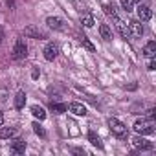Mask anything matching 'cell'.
I'll return each instance as SVG.
<instances>
[{
  "label": "cell",
  "instance_id": "23",
  "mask_svg": "<svg viewBox=\"0 0 156 156\" xmlns=\"http://www.w3.org/2000/svg\"><path fill=\"white\" fill-rule=\"evenodd\" d=\"M31 127H33V132H35L37 136H41V138H46V130H44V129H42V127H41V125H39L37 121H35V123H33Z\"/></svg>",
  "mask_w": 156,
  "mask_h": 156
},
{
  "label": "cell",
  "instance_id": "10",
  "mask_svg": "<svg viewBox=\"0 0 156 156\" xmlns=\"http://www.w3.org/2000/svg\"><path fill=\"white\" fill-rule=\"evenodd\" d=\"M46 24H48V28H51V30H62V28H64V22H62V19H59V17H48V19H46Z\"/></svg>",
  "mask_w": 156,
  "mask_h": 156
},
{
  "label": "cell",
  "instance_id": "15",
  "mask_svg": "<svg viewBox=\"0 0 156 156\" xmlns=\"http://www.w3.org/2000/svg\"><path fill=\"white\" fill-rule=\"evenodd\" d=\"M24 105H26V92L20 90V92H17V96H15V108L20 110V108H24Z\"/></svg>",
  "mask_w": 156,
  "mask_h": 156
},
{
  "label": "cell",
  "instance_id": "2",
  "mask_svg": "<svg viewBox=\"0 0 156 156\" xmlns=\"http://www.w3.org/2000/svg\"><path fill=\"white\" fill-rule=\"evenodd\" d=\"M134 130L141 136H149V134H154V125L152 121H147V119H136Z\"/></svg>",
  "mask_w": 156,
  "mask_h": 156
},
{
  "label": "cell",
  "instance_id": "16",
  "mask_svg": "<svg viewBox=\"0 0 156 156\" xmlns=\"http://www.w3.org/2000/svg\"><path fill=\"white\" fill-rule=\"evenodd\" d=\"M99 35H101L103 41H110V39H112V30H110V26H108V24H101V26H99Z\"/></svg>",
  "mask_w": 156,
  "mask_h": 156
},
{
  "label": "cell",
  "instance_id": "6",
  "mask_svg": "<svg viewBox=\"0 0 156 156\" xmlns=\"http://www.w3.org/2000/svg\"><path fill=\"white\" fill-rule=\"evenodd\" d=\"M132 145H134L138 151H151V149H152V143L147 141L143 136H136V138L132 140Z\"/></svg>",
  "mask_w": 156,
  "mask_h": 156
},
{
  "label": "cell",
  "instance_id": "8",
  "mask_svg": "<svg viewBox=\"0 0 156 156\" xmlns=\"http://www.w3.org/2000/svg\"><path fill=\"white\" fill-rule=\"evenodd\" d=\"M68 110H70V112H73L75 116H87V107H85V105H81V103H77V101L70 103V105H68Z\"/></svg>",
  "mask_w": 156,
  "mask_h": 156
},
{
  "label": "cell",
  "instance_id": "9",
  "mask_svg": "<svg viewBox=\"0 0 156 156\" xmlns=\"http://www.w3.org/2000/svg\"><path fill=\"white\" fill-rule=\"evenodd\" d=\"M138 17H140V20H141V22L151 20V19H152V11H151V8H149V6H141V4H140V8H138Z\"/></svg>",
  "mask_w": 156,
  "mask_h": 156
},
{
  "label": "cell",
  "instance_id": "3",
  "mask_svg": "<svg viewBox=\"0 0 156 156\" xmlns=\"http://www.w3.org/2000/svg\"><path fill=\"white\" fill-rule=\"evenodd\" d=\"M28 55V46L22 39H17L15 46H13V59H24Z\"/></svg>",
  "mask_w": 156,
  "mask_h": 156
},
{
  "label": "cell",
  "instance_id": "19",
  "mask_svg": "<svg viewBox=\"0 0 156 156\" xmlns=\"http://www.w3.org/2000/svg\"><path fill=\"white\" fill-rule=\"evenodd\" d=\"M66 108H68V107H66L64 103H53V101H51V105H50V110L55 112V114H64Z\"/></svg>",
  "mask_w": 156,
  "mask_h": 156
},
{
  "label": "cell",
  "instance_id": "12",
  "mask_svg": "<svg viewBox=\"0 0 156 156\" xmlns=\"http://www.w3.org/2000/svg\"><path fill=\"white\" fill-rule=\"evenodd\" d=\"M129 28H130V33H132V35H136V37H141V35H143L141 20H132V22H129Z\"/></svg>",
  "mask_w": 156,
  "mask_h": 156
},
{
  "label": "cell",
  "instance_id": "11",
  "mask_svg": "<svg viewBox=\"0 0 156 156\" xmlns=\"http://www.w3.org/2000/svg\"><path fill=\"white\" fill-rule=\"evenodd\" d=\"M26 151V141L24 140H15L11 141V152L13 154H24Z\"/></svg>",
  "mask_w": 156,
  "mask_h": 156
},
{
  "label": "cell",
  "instance_id": "20",
  "mask_svg": "<svg viewBox=\"0 0 156 156\" xmlns=\"http://www.w3.org/2000/svg\"><path fill=\"white\" fill-rule=\"evenodd\" d=\"M103 11H105V15H108V17H112V19L118 17V11H116V8H114L112 4H103Z\"/></svg>",
  "mask_w": 156,
  "mask_h": 156
},
{
  "label": "cell",
  "instance_id": "30",
  "mask_svg": "<svg viewBox=\"0 0 156 156\" xmlns=\"http://www.w3.org/2000/svg\"><path fill=\"white\" fill-rule=\"evenodd\" d=\"M2 123H4V114L0 112V125H2Z\"/></svg>",
  "mask_w": 156,
  "mask_h": 156
},
{
  "label": "cell",
  "instance_id": "17",
  "mask_svg": "<svg viewBox=\"0 0 156 156\" xmlns=\"http://www.w3.org/2000/svg\"><path fill=\"white\" fill-rule=\"evenodd\" d=\"M31 114H33L39 121L46 119V112H44V108H42V107H39V105H33V107H31Z\"/></svg>",
  "mask_w": 156,
  "mask_h": 156
},
{
  "label": "cell",
  "instance_id": "18",
  "mask_svg": "<svg viewBox=\"0 0 156 156\" xmlns=\"http://www.w3.org/2000/svg\"><path fill=\"white\" fill-rule=\"evenodd\" d=\"M88 141H90L94 147H98V149H103V141H101V138H99L96 132H92V130L88 132Z\"/></svg>",
  "mask_w": 156,
  "mask_h": 156
},
{
  "label": "cell",
  "instance_id": "13",
  "mask_svg": "<svg viewBox=\"0 0 156 156\" xmlns=\"http://www.w3.org/2000/svg\"><path fill=\"white\" fill-rule=\"evenodd\" d=\"M141 53H143L145 57H149V59L154 57V55H156V42H154V41H149V42L143 46V51H141Z\"/></svg>",
  "mask_w": 156,
  "mask_h": 156
},
{
  "label": "cell",
  "instance_id": "22",
  "mask_svg": "<svg viewBox=\"0 0 156 156\" xmlns=\"http://www.w3.org/2000/svg\"><path fill=\"white\" fill-rule=\"evenodd\" d=\"M81 44H83L88 51H96V46L90 42V39H88V37H81Z\"/></svg>",
  "mask_w": 156,
  "mask_h": 156
},
{
  "label": "cell",
  "instance_id": "14",
  "mask_svg": "<svg viewBox=\"0 0 156 156\" xmlns=\"http://www.w3.org/2000/svg\"><path fill=\"white\" fill-rule=\"evenodd\" d=\"M17 134V127H0V138L2 140H9Z\"/></svg>",
  "mask_w": 156,
  "mask_h": 156
},
{
  "label": "cell",
  "instance_id": "29",
  "mask_svg": "<svg viewBox=\"0 0 156 156\" xmlns=\"http://www.w3.org/2000/svg\"><path fill=\"white\" fill-rule=\"evenodd\" d=\"M8 4H9V8H13L15 6V0H8Z\"/></svg>",
  "mask_w": 156,
  "mask_h": 156
},
{
  "label": "cell",
  "instance_id": "28",
  "mask_svg": "<svg viewBox=\"0 0 156 156\" xmlns=\"http://www.w3.org/2000/svg\"><path fill=\"white\" fill-rule=\"evenodd\" d=\"M125 88H129V90H136V88H138V85H129V87H125Z\"/></svg>",
  "mask_w": 156,
  "mask_h": 156
},
{
  "label": "cell",
  "instance_id": "4",
  "mask_svg": "<svg viewBox=\"0 0 156 156\" xmlns=\"http://www.w3.org/2000/svg\"><path fill=\"white\" fill-rule=\"evenodd\" d=\"M114 24H116V30L119 31V35H121L123 39H130V37H132L130 28H129V24H127L125 20H121L119 17H116V19H114Z\"/></svg>",
  "mask_w": 156,
  "mask_h": 156
},
{
  "label": "cell",
  "instance_id": "21",
  "mask_svg": "<svg viewBox=\"0 0 156 156\" xmlns=\"http://www.w3.org/2000/svg\"><path fill=\"white\" fill-rule=\"evenodd\" d=\"M81 22H83L85 28H92V26L96 24V20H94L92 15H83V17H81Z\"/></svg>",
  "mask_w": 156,
  "mask_h": 156
},
{
  "label": "cell",
  "instance_id": "1",
  "mask_svg": "<svg viewBox=\"0 0 156 156\" xmlns=\"http://www.w3.org/2000/svg\"><path fill=\"white\" fill-rule=\"evenodd\" d=\"M108 127H110V132H112L114 136L121 138V140H125V138L129 136V130H127L125 123H121L118 118H108Z\"/></svg>",
  "mask_w": 156,
  "mask_h": 156
},
{
  "label": "cell",
  "instance_id": "27",
  "mask_svg": "<svg viewBox=\"0 0 156 156\" xmlns=\"http://www.w3.org/2000/svg\"><path fill=\"white\" fill-rule=\"evenodd\" d=\"M72 152H73V154H83V156H85V151H83V149H72Z\"/></svg>",
  "mask_w": 156,
  "mask_h": 156
},
{
  "label": "cell",
  "instance_id": "24",
  "mask_svg": "<svg viewBox=\"0 0 156 156\" xmlns=\"http://www.w3.org/2000/svg\"><path fill=\"white\" fill-rule=\"evenodd\" d=\"M119 2H121V8H123L127 13L132 11V0H119Z\"/></svg>",
  "mask_w": 156,
  "mask_h": 156
},
{
  "label": "cell",
  "instance_id": "26",
  "mask_svg": "<svg viewBox=\"0 0 156 156\" xmlns=\"http://www.w3.org/2000/svg\"><path fill=\"white\" fill-rule=\"evenodd\" d=\"M39 75H41V70H39L37 66H33V70H31V77H33V79H37Z\"/></svg>",
  "mask_w": 156,
  "mask_h": 156
},
{
  "label": "cell",
  "instance_id": "7",
  "mask_svg": "<svg viewBox=\"0 0 156 156\" xmlns=\"http://www.w3.org/2000/svg\"><path fill=\"white\" fill-rule=\"evenodd\" d=\"M24 35L30 37V39H46L44 31H41L37 26H28V28L24 30Z\"/></svg>",
  "mask_w": 156,
  "mask_h": 156
},
{
  "label": "cell",
  "instance_id": "25",
  "mask_svg": "<svg viewBox=\"0 0 156 156\" xmlns=\"http://www.w3.org/2000/svg\"><path fill=\"white\" fill-rule=\"evenodd\" d=\"M147 70H156V61H154V57H151V61H149V64H147Z\"/></svg>",
  "mask_w": 156,
  "mask_h": 156
},
{
  "label": "cell",
  "instance_id": "31",
  "mask_svg": "<svg viewBox=\"0 0 156 156\" xmlns=\"http://www.w3.org/2000/svg\"><path fill=\"white\" fill-rule=\"evenodd\" d=\"M132 2H138V4H140V2H141V0H132Z\"/></svg>",
  "mask_w": 156,
  "mask_h": 156
},
{
  "label": "cell",
  "instance_id": "5",
  "mask_svg": "<svg viewBox=\"0 0 156 156\" xmlns=\"http://www.w3.org/2000/svg\"><path fill=\"white\" fill-rule=\"evenodd\" d=\"M59 44H55V42H48L46 46H44V59L46 61H53V59H57V55H59Z\"/></svg>",
  "mask_w": 156,
  "mask_h": 156
}]
</instances>
